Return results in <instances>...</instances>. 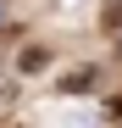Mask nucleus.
<instances>
[{
  "mask_svg": "<svg viewBox=\"0 0 122 128\" xmlns=\"http://www.w3.org/2000/svg\"><path fill=\"white\" fill-rule=\"evenodd\" d=\"M56 128H100V117L89 112V106H67V112L56 117Z\"/></svg>",
  "mask_w": 122,
  "mask_h": 128,
  "instance_id": "1",
  "label": "nucleus"
},
{
  "mask_svg": "<svg viewBox=\"0 0 122 128\" xmlns=\"http://www.w3.org/2000/svg\"><path fill=\"white\" fill-rule=\"evenodd\" d=\"M45 61H50V56H45V45H33V50L22 56V67H28V72H39V67H45Z\"/></svg>",
  "mask_w": 122,
  "mask_h": 128,
  "instance_id": "2",
  "label": "nucleus"
}]
</instances>
